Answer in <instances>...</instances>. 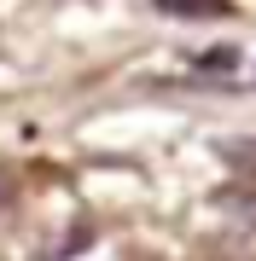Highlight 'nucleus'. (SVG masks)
I'll return each mask as SVG.
<instances>
[{
  "mask_svg": "<svg viewBox=\"0 0 256 261\" xmlns=\"http://www.w3.org/2000/svg\"><path fill=\"white\" fill-rule=\"evenodd\" d=\"M12 203V168H0V209Z\"/></svg>",
  "mask_w": 256,
  "mask_h": 261,
  "instance_id": "7ed1b4c3",
  "label": "nucleus"
},
{
  "mask_svg": "<svg viewBox=\"0 0 256 261\" xmlns=\"http://www.w3.org/2000/svg\"><path fill=\"white\" fill-rule=\"evenodd\" d=\"M157 12H169V18H221L227 0H157Z\"/></svg>",
  "mask_w": 256,
  "mask_h": 261,
  "instance_id": "f257e3e1",
  "label": "nucleus"
},
{
  "mask_svg": "<svg viewBox=\"0 0 256 261\" xmlns=\"http://www.w3.org/2000/svg\"><path fill=\"white\" fill-rule=\"evenodd\" d=\"M233 64H239V53H233V47H221V53H204V58H198V70H210V75H221V70H233Z\"/></svg>",
  "mask_w": 256,
  "mask_h": 261,
  "instance_id": "f03ea898",
  "label": "nucleus"
}]
</instances>
